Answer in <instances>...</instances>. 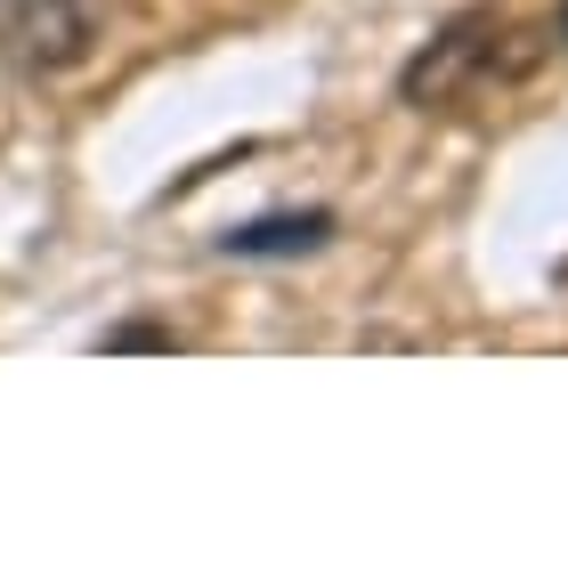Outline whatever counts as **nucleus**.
I'll return each instance as SVG.
<instances>
[{
    "label": "nucleus",
    "mask_w": 568,
    "mask_h": 568,
    "mask_svg": "<svg viewBox=\"0 0 568 568\" xmlns=\"http://www.w3.org/2000/svg\"><path fill=\"white\" fill-rule=\"evenodd\" d=\"M536 58H545V41H536L528 24H511V17H455L430 49L406 58L398 98L415 114H471V106H496L504 90H520L536 73Z\"/></svg>",
    "instance_id": "nucleus-1"
},
{
    "label": "nucleus",
    "mask_w": 568,
    "mask_h": 568,
    "mask_svg": "<svg viewBox=\"0 0 568 568\" xmlns=\"http://www.w3.org/2000/svg\"><path fill=\"white\" fill-rule=\"evenodd\" d=\"M98 49V0H0V58L24 82H58L90 65Z\"/></svg>",
    "instance_id": "nucleus-2"
},
{
    "label": "nucleus",
    "mask_w": 568,
    "mask_h": 568,
    "mask_svg": "<svg viewBox=\"0 0 568 568\" xmlns=\"http://www.w3.org/2000/svg\"><path fill=\"white\" fill-rule=\"evenodd\" d=\"M333 212H268V220H244L227 227L220 252H236V261H301V252H325L333 244Z\"/></svg>",
    "instance_id": "nucleus-3"
},
{
    "label": "nucleus",
    "mask_w": 568,
    "mask_h": 568,
    "mask_svg": "<svg viewBox=\"0 0 568 568\" xmlns=\"http://www.w3.org/2000/svg\"><path fill=\"white\" fill-rule=\"evenodd\" d=\"M106 349H179V333H163V325H122V333H106Z\"/></svg>",
    "instance_id": "nucleus-4"
},
{
    "label": "nucleus",
    "mask_w": 568,
    "mask_h": 568,
    "mask_svg": "<svg viewBox=\"0 0 568 568\" xmlns=\"http://www.w3.org/2000/svg\"><path fill=\"white\" fill-rule=\"evenodd\" d=\"M560 41H568V9H560Z\"/></svg>",
    "instance_id": "nucleus-5"
}]
</instances>
